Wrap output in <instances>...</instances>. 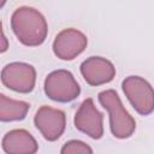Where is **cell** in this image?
I'll return each instance as SVG.
<instances>
[{
    "label": "cell",
    "instance_id": "9",
    "mask_svg": "<svg viewBox=\"0 0 154 154\" xmlns=\"http://www.w3.org/2000/svg\"><path fill=\"white\" fill-rule=\"evenodd\" d=\"M81 73L84 81L93 87L109 83L116 77V67L106 58L102 57H89L81 64Z\"/></svg>",
    "mask_w": 154,
    "mask_h": 154
},
{
    "label": "cell",
    "instance_id": "6",
    "mask_svg": "<svg viewBox=\"0 0 154 154\" xmlns=\"http://www.w3.org/2000/svg\"><path fill=\"white\" fill-rule=\"evenodd\" d=\"M34 124L45 140L53 142L64 134L66 128V116L64 111L59 108L43 105L35 113Z\"/></svg>",
    "mask_w": 154,
    "mask_h": 154
},
{
    "label": "cell",
    "instance_id": "7",
    "mask_svg": "<svg viewBox=\"0 0 154 154\" xmlns=\"http://www.w3.org/2000/svg\"><path fill=\"white\" fill-rule=\"evenodd\" d=\"M73 123L78 131L93 140H99L103 135V114L96 108L91 97L85 99L81 103L75 114Z\"/></svg>",
    "mask_w": 154,
    "mask_h": 154
},
{
    "label": "cell",
    "instance_id": "2",
    "mask_svg": "<svg viewBox=\"0 0 154 154\" xmlns=\"http://www.w3.org/2000/svg\"><path fill=\"white\" fill-rule=\"evenodd\" d=\"M100 105L107 109L109 114V129L114 137L124 140L129 138L136 130L134 117L125 109L123 102L113 89L102 90L97 95Z\"/></svg>",
    "mask_w": 154,
    "mask_h": 154
},
{
    "label": "cell",
    "instance_id": "5",
    "mask_svg": "<svg viewBox=\"0 0 154 154\" xmlns=\"http://www.w3.org/2000/svg\"><path fill=\"white\" fill-rule=\"evenodd\" d=\"M1 82L8 89L28 94L34 90L36 83V70L32 65L23 61H13L1 70Z\"/></svg>",
    "mask_w": 154,
    "mask_h": 154
},
{
    "label": "cell",
    "instance_id": "4",
    "mask_svg": "<svg viewBox=\"0 0 154 154\" xmlns=\"http://www.w3.org/2000/svg\"><path fill=\"white\" fill-rule=\"evenodd\" d=\"M123 91L141 116H148L154 111V88L141 76H128L122 82Z\"/></svg>",
    "mask_w": 154,
    "mask_h": 154
},
{
    "label": "cell",
    "instance_id": "12",
    "mask_svg": "<svg viewBox=\"0 0 154 154\" xmlns=\"http://www.w3.org/2000/svg\"><path fill=\"white\" fill-rule=\"evenodd\" d=\"M60 153L61 154H91L93 153V149L87 144L84 143L83 141H79V140H70L67 142H65V144L61 147L60 149Z\"/></svg>",
    "mask_w": 154,
    "mask_h": 154
},
{
    "label": "cell",
    "instance_id": "8",
    "mask_svg": "<svg viewBox=\"0 0 154 154\" xmlns=\"http://www.w3.org/2000/svg\"><path fill=\"white\" fill-rule=\"evenodd\" d=\"M87 45L88 38L82 31L75 28H67L55 36L53 52L61 60H72L87 48Z\"/></svg>",
    "mask_w": 154,
    "mask_h": 154
},
{
    "label": "cell",
    "instance_id": "3",
    "mask_svg": "<svg viewBox=\"0 0 154 154\" xmlns=\"http://www.w3.org/2000/svg\"><path fill=\"white\" fill-rule=\"evenodd\" d=\"M45 94L57 102H71L81 94V87L75 76L64 69L49 72L45 79Z\"/></svg>",
    "mask_w": 154,
    "mask_h": 154
},
{
    "label": "cell",
    "instance_id": "11",
    "mask_svg": "<svg viewBox=\"0 0 154 154\" xmlns=\"http://www.w3.org/2000/svg\"><path fill=\"white\" fill-rule=\"evenodd\" d=\"M30 105L22 100H13L5 94H0V120L1 122H16L23 120Z\"/></svg>",
    "mask_w": 154,
    "mask_h": 154
},
{
    "label": "cell",
    "instance_id": "10",
    "mask_svg": "<svg viewBox=\"0 0 154 154\" xmlns=\"http://www.w3.org/2000/svg\"><path fill=\"white\" fill-rule=\"evenodd\" d=\"M1 148L7 154H34L38 150V144L29 131L13 129L4 135Z\"/></svg>",
    "mask_w": 154,
    "mask_h": 154
},
{
    "label": "cell",
    "instance_id": "1",
    "mask_svg": "<svg viewBox=\"0 0 154 154\" xmlns=\"http://www.w3.org/2000/svg\"><path fill=\"white\" fill-rule=\"evenodd\" d=\"M11 29L18 41L29 47L42 45L48 34L45 16L31 6H19L13 11Z\"/></svg>",
    "mask_w": 154,
    "mask_h": 154
}]
</instances>
